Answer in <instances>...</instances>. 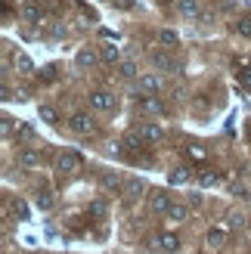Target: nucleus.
Masks as SVG:
<instances>
[{
    "mask_svg": "<svg viewBox=\"0 0 251 254\" xmlns=\"http://www.w3.org/2000/svg\"><path fill=\"white\" fill-rule=\"evenodd\" d=\"M121 146L133 152V149H140V146H146V143H143V136H140V130H127V133H124V139H121Z\"/></svg>",
    "mask_w": 251,
    "mask_h": 254,
    "instance_id": "nucleus-20",
    "label": "nucleus"
},
{
    "mask_svg": "<svg viewBox=\"0 0 251 254\" xmlns=\"http://www.w3.org/2000/svg\"><path fill=\"white\" fill-rule=\"evenodd\" d=\"M248 226H251V223H248Z\"/></svg>",
    "mask_w": 251,
    "mask_h": 254,
    "instance_id": "nucleus-34",
    "label": "nucleus"
},
{
    "mask_svg": "<svg viewBox=\"0 0 251 254\" xmlns=\"http://www.w3.org/2000/svg\"><path fill=\"white\" fill-rule=\"evenodd\" d=\"M171 205H174V201H171V192H165V189H155V192L149 195V211L158 214V217H165Z\"/></svg>",
    "mask_w": 251,
    "mask_h": 254,
    "instance_id": "nucleus-8",
    "label": "nucleus"
},
{
    "mask_svg": "<svg viewBox=\"0 0 251 254\" xmlns=\"http://www.w3.org/2000/svg\"><path fill=\"white\" fill-rule=\"evenodd\" d=\"M248 220H251V217H245V214H236V211L230 214V226H233V230H239V226H245Z\"/></svg>",
    "mask_w": 251,
    "mask_h": 254,
    "instance_id": "nucleus-29",
    "label": "nucleus"
},
{
    "mask_svg": "<svg viewBox=\"0 0 251 254\" xmlns=\"http://www.w3.org/2000/svg\"><path fill=\"white\" fill-rule=\"evenodd\" d=\"M41 12H44L41 3H37V0H28V3L22 6V19L25 22H41Z\"/></svg>",
    "mask_w": 251,
    "mask_h": 254,
    "instance_id": "nucleus-17",
    "label": "nucleus"
},
{
    "mask_svg": "<svg viewBox=\"0 0 251 254\" xmlns=\"http://www.w3.org/2000/svg\"><path fill=\"white\" fill-rule=\"evenodd\" d=\"M165 220L174 223V226H177V223H186V220H189V208H186V205H171L168 214H165Z\"/></svg>",
    "mask_w": 251,
    "mask_h": 254,
    "instance_id": "nucleus-13",
    "label": "nucleus"
},
{
    "mask_svg": "<svg viewBox=\"0 0 251 254\" xmlns=\"http://www.w3.org/2000/svg\"><path fill=\"white\" fill-rule=\"evenodd\" d=\"M16 214H19V217H28V208H25L22 201H16Z\"/></svg>",
    "mask_w": 251,
    "mask_h": 254,
    "instance_id": "nucleus-33",
    "label": "nucleus"
},
{
    "mask_svg": "<svg viewBox=\"0 0 251 254\" xmlns=\"http://www.w3.org/2000/svg\"><path fill=\"white\" fill-rule=\"evenodd\" d=\"M186 152H189V155H192V158H198V161H202V158L208 155V152H205L202 146H189V149H186Z\"/></svg>",
    "mask_w": 251,
    "mask_h": 254,
    "instance_id": "nucleus-32",
    "label": "nucleus"
},
{
    "mask_svg": "<svg viewBox=\"0 0 251 254\" xmlns=\"http://www.w3.org/2000/svg\"><path fill=\"white\" fill-rule=\"evenodd\" d=\"M177 12L183 19H198L202 9H198V0H177Z\"/></svg>",
    "mask_w": 251,
    "mask_h": 254,
    "instance_id": "nucleus-14",
    "label": "nucleus"
},
{
    "mask_svg": "<svg viewBox=\"0 0 251 254\" xmlns=\"http://www.w3.org/2000/svg\"><path fill=\"white\" fill-rule=\"evenodd\" d=\"M136 112H140V115H161V112H165V103H161L158 96H140Z\"/></svg>",
    "mask_w": 251,
    "mask_h": 254,
    "instance_id": "nucleus-10",
    "label": "nucleus"
},
{
    "mask_svg": "<svg viewBox=\"0 0 251 254\" xmlns=\"http://www.w3.org/2000/svg\"><path fill=\"white\" fill-rule=\"evenodd\" d=\"M149 248L158 251V254H177L180 251V239L174 233H158V236L149 239Z\"/></svg>",
    "mask_w": 251,
    "mask_h": 254,
    "instance_id": "nucleus-3",
    "label": "nucleus"
},
{
    "mask_svg": "<svg viewBox=\"0 0 251 254\" xmlns=\"http://www.w3.org/2000/svg\"><path fill=\"white\" fill-rule=\"evenodd\" d=\"M118 74H121V78H136V74H140V71H136V62L133 59H121L118 62Z\"/></svg>",
    "mask_w": 251,
    "mask_h": 254,
    "instance_id": "nucleus-22",
    "label": "nucleus"
},
{
    "mask_svg": "<svg viewBox=\"0 0 251 254\" xmlns=\"http://www.w3.org/2000/svg\"><path fill=\"white\" fill-rule=\"evenodd\" d=\"M87 99H90V109H96V112H112V109L118 106V96L109 93V90H96V93H90Z\"/></svg>",
    "mask_w": 251,
    "mask_h": 254,
    "instance_id": "nucleus-6",
    "label": "nucleus"
},
{
    "mask_svg": "<svg viewBox=\"0 0 251 254\" xmlns=\"http://www.w3.org/2000/svg\"><path fill=\"white\" fill-rule=\"evenodd\" d=\"M0 130H3V139L12 136V118H9V115H3V121H0Z\"/></svg>",
    "mask_w": 251,
    "mask_h": 254,
    "instance_id": "nucleus-31",
    "label": "nucleus"
},
{
    "mask_svg": "<svg viewBox=\"0 0 251 254\" xmlns=\"http://www.w3.org/2000/svg\"><path fill=\"white\" fill-rule=\"evenodd\" d=\"M16 164H19V168H25V171L41 168V149H34V146L19 149V152H16Z\"/></svg>",
    "mask_w": 251,
    "mask_h": 254,
    "instance_id": "nucleus-7",
    "label": "nucleus"
},
{
    "mask_svg": "<svg viewBox=\"0 0 251 254\" xmlns=\"http://www.w3.org/2000/svg\"><path fill=\"white\" fill-rule=\"evenodd\" d=\"M223 242H227V233L223 230H208V236H205V248L208 251H220Z\"/></svg>",
    "mask_w": 251,
    "mask_h": 254,
    "instance_id": "nucleus-15",
    "label": "nucleus"
},
{
    "mask_svg": "<svg viewBox=\"0 0 251 254\" xmlns=\"http://www.w3.org/2000/svg\"><path fill=\"white\" fill-rule=\"evenodd\" d=\"M152 65L158 71H180V59H174L171 53H152Z\"/></svg>",
    "mask_w": 251,
    "mask_h": 254,
    "instance_id": "nucleus-11",
    "label": "nucleus"
},
{
    "mask_svg": "<svg viewBox=\"0 0 251 254\" xmlns=\"http://www.w3.org/2000/svg\"><path fill=\"white\" fill-rule=\"evenodd\" d=\"M186 180H189V168H174L171 183H186Z\"/></svg>",
    "mask_w": 251,
    "mask_h": 254,
    "instance_id": "nucleus-26",
    "label": "nucleus"
},
{
    "mask_svg": "<svg viewBox=\"0 0 251 254\" xmlns=\"http://www.w3.org/2000/svg\"><path fill=\"white\" fill-rule=\"evenodd\" d=\"M161 90H165V81L158 74H140V81H136V93L140 96H155Z\"/></svg>",
    "mask_w": 251,
    "mask_h": 254,
    "instance_id": "nucleus-4",
    "label": "nucleus"
},
{
    "mask_svg": "<svg viewBox=\"0 0 251 254\" xmlns=\"http://www.w3.org/2000/svg\"><path fill=\"white\" fill-rule=\"evenodd\" d=\"M158 44H161V47H168V50H174V47L180 44V37L174 34V31H158Z\"/></svg>",
    "mask_w": 251,
    "mask_h": 254,
    "instance_id": "nucleus-24",
    "label": "nucleus"
},
{
    "mask_svg": "<svg viewBox=\"0 0 251 254\" xmlns=\"http://www.w3.org/2000/svg\"><path fill=\"white\" fill-rule=\"evenodd\" d=\"M87 214H90V217H103V214H106V201H103V198H96L93 205L87 208Z\"/></svg>",
    "mask_w": 251,
    "mask_h": 254,
    "instance_id": "nucleus-25",
    "label": "nucleus"
},
{
    "mask_svg": "<svg viewBox=\"0 0 251 254\" xmlns=\"http://www.w3.org/2000/svg\"><path fill=\"white\" fill-rule=\"evenodd\" d=\"M37 118H41L44 124H59V115H56V109L53 106H37Z\"/></svg>",
    "mask_w": 251,
    "mask_h": 254,
    "instance_id": "nucleus-21",
    "label": "nucleus"
},
{
    "mask_svg": "<svg viewBox=\"0 0 251 254\" xmlns=\"http://www.w3.org/2000/svg\"><path fill=\"white\" fill-rule=\"evenodd\" d=\"M236 31H239V37H251V19H239L236 22Z\"/></svg>",
    "mask_w": 251,
    "mask_h": 254,
    "instance_id": "nucleus-27",
    "label": "nucleus"
},
{
    "mask_svg": "<svg viewBox=\"0 0 251 254\" xmlns=\"http://www.w3.org/2000/svg\"><path fill=\"white\" fill-rule=\"evenodd\" d=\"M99 59L109 62V65H115V62H121V50H118L115 44H106L103 50H99Z\"/></svg>",
    "mask_w": 251,
    "mask_h": 254,
    "instance_id": "nucleus-19",
    "label": "nucleus"
},
{
    "mask_svg": "<svg viewBox=\"0 0 251 254\" xmlns=\"http://www.w3.org/2000/svg\"><path fill=\"white\" fill-rule=\"evenodd\" d=\"M198 183H202V186H217V183H220V177H217V174H211V171H205L202 177H198Z\"/></svg>",
    "mask_w": 251,
    "mask_h": 254,
    "instance_id": "nucleus-28",
    "label": "nucleus"
},
{
    "mask_svg": "<svg viewBox=\"0 0 251 254\" xmlns=\"http://www.w3.org/2000/svg\"><path fill=\"white\" fill-rule=\"evenodd\" d=\"M236 78H239V84H242V87H248V90H251V68L236 71Z\"/></svg>",
    "mask_w": 251,
    "mask_h": 254,
    "instance_id": "nucleus-30",
    "label": "nucleus"
},
{
    "mask_svg": "<svg viewBox=\"0 0 251 254\" xmlns=\"http://www.w3.org/2000/svg\"><path fill=\"white\" fill-rule=\"evenodd\" d=\"M68 130L78 133V136H90V133H96V121H93L90 112H74L68 118Z\"/></svg>",
    "mask_w": 251,
    "mask_h": 254,
    "instance_id": "nucleus-2",
    "label": "nucleus"
},
{
    "mask_svg": "<svg viewBox=\"0 0 251 254\" xmlns=\"http://www.w3.org/2000/svg\"><path fill=\"white\" fill-rule=\"evenodd\" d=\"M84 168V161L78 152H59V158H56V174L59 177H74Z\"/></svg>",
    "mask_w": 251,
    "mask_h": 254,
    "instance_id": "nucleus-1",
    "label": "nucleus"
},
{
    "mask_svg": "<svg viewBox=\"0 0 251 254\" xmlns=\"http://www.w3.org/2000/svg\"><path fill=\"white\" fill-rule=\"evenodd\" d=\"M99 189H103V195H121V192H124V180H121V174L106 171L103 177H99Z\"/></svg>",
    "mask_w": 251,
    "mask_h": 254,
    "instance_id": "nucleus-5",
    "label": "nucleus"
},
{
    "mask_svg": "<svg viewBox=\"0 0 251 254\" xmlns=\"http://www.w3.org/2000/svg\"><path fill=\"white\" fill-rule=\"evenodd\" d=\"M146 192V183L140 180V177H130V180H124V198H127V201H136V198H140Z\"/></svg>",
    "mask_w": 251,
    "mask_h": 254,
    "instance_id": "nucleus-12",
    "label": "nucleus"
},
{
    "mask_svg": "<svg viewBox=\"0 0 251 254\" xmlns=\"http://www.w3.org/2000/svg\"><path fill=\"white\" fill-rule=\"evenodd\" d=\"M12 68H16L19 74H31L34 71V62L25 56V53H16V56H12Z\"/></svg>",
    "mask_w": 251,
    "mask_h": 254,
    "instance_id": "nucleus-18",
    "label": "nucleus"
},
{
    "mask_svg": "<svg viewBox=\"0 0 251 254\" xmlns=\"http://www.w3.org/2000/svg\"><path fill=\"white\" fill-rule=\"evenodd\" d=\"M99 62V56H96V50H81L78 56H74V65L78 68H93Z\"/></svg>",
    "mask_w": 251,
    "mask_h": 254,
    "instance_id": "nucleus-16",
    "label": "nucleus"
},
{
    "mask_svg": "<svg viewBox=\"0 0 251 254\" xmlns=\"http://www.w3.org/2000/svg\"><path fill=\"white\" fill-rule=\"evenodd\" d=\"M34 208H37V211H50V208H53V192H37Z\"/></svg>",
    "mask_w": 251,
    "mask_h": 254,
    "instance_id": "nucleus-23",
    "label": "nucleus"
},
{
    "mask_svg": "<svg viewBox=\"0 0 251 254\" xmlns=\"http://www.w3.org/2000/svg\"><path fill=\"white\" fill-rule=\"evenodd\" d=\"M136 130H140V136H143L146 146H155V143H161V139H165V127H161V124H152V121L140 124Z\"/></svg>",
    "mask_w": 251,
    "mask_h": 254,
    "instance_id": "nucleus-9",
    "label": "nucleus"
}]
</instances>
